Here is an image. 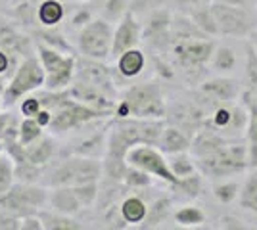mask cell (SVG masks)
<instances>
[{
    "label": "cell",
    "instance_id": "35",
    "mask_svg": "<svg viewBox=\"0 0 257 230\" xmlns=\"http://www.w3.org/2000/svg\"><path fill=\"white\" fill-rule=\"evenodd\" d=\"M41 123L33 117H27V119L22 123V129H20V140H22L23 146H29L33 144L39 136H41Z\"/></svg>",
    "mask_w": 257,
    "mask_h": 230
},
{
    "label": "cell",
    "instance_id": "23",
    "mask_svg": "<svg viewBox=\"0 0 257 230\" xmlns=\"http://www.w3.org/2000/svg\"><path fill=\"white\" fill-rule=\"evenodd\" d=\"M81 81L94 85V87L102 88V90H109L111 85V75L107 71V67L100 66L98 62H85L83 69H81Z\"/></svg>",
    "mask_w": 257,
    "mask_h": 230
},
{
    "label": "cell",
    "instance_id": "7",
    "mask_svg": "<svg viewBox=\"0 0 257 230\" xmlns=\"http://www.w3.org/2000/svg\"><path fill=\"white\" fill-rule=\"evenodd\" d=\"M127 163L146 171L148 175L158 176L163 182H167L169 186H175L179 182V176L175 175L169 167V161L163 157V152H158L154 146L142 144V146H135L131 148L127 153Z\"/></svg>",
    "mask_w": 257,
    "mask_h": 230
},
{
    "label": "cell",
    "instance_id": "5",
    "mask_svg": "<svg viewBox=\"0 0 257 230\" xmlns=\"http://www.w3.org/2000/svg\"><path fill=\"white\" fill-rule=\"evenodd\" d=\"M204 127H209L226 138H242L247 127L246 106L238 102H225L209 111Z\"/></svg>",
    "mask_w": 257,
    "mask_h": 230
},
{
    "label": "cell",
    "instance_id": "33",
    "mask_svg": "<svg viewBox=\"0 0 257 230\" xmlns=\"http://www.w3.org/2000/svg\"><path fill=\"white\" fill-rule=\"evenodd\" d=\"M202 173L198 171V173H194L190 176H184V178H179V182L175 184V190H179L182 192L184 196L188 197H198L202 194V190H204V180H202Z\"/></svg>",
    "mask_w": 257,
    "mask_h": 230
},
{
    "label": "cell",
    "instance_id": "14",
    "mask_svg": "<svg viewBox=\"0 0 257 230\" xmlns=\"http://www.w3.org/2000/svg\"><path fill=\"white\" fill-rule=\"evenodd\" d=\"M100 115H102V111L94 110V108H88L85 104H77L73 100H64L50 119V125L54 131H67L81 123L96 119Z\"/></svg>",
    "mask_w": 257,
    "mask_h": 230
},
{
    "label": "cell",
    "instance_id": "45",
    "mask_svg": "<svg viewBox=\"0 0 257 230\" xmlns=\"http://www.w3.org/2000/svg\"><path fill=\"white\" fill-rule=\"evenodd\" d=\"M39 106H41V100L29 98V100H25V102H23L22 110L27 117H37V115H39Z\"/></svg>",
    "mask_w": 257,
    "mask_h": 230
},
{
    "label": "cell",
    "instance_id": "24",
    "mask_svg": "<svg viewBox=\"0 0 257 230\" xmlns=\"http://www.w3.org/2000/svg\"><path fill=\"white\" fill-rule=\"evenodd\" d=\"M146 58L140 52L139 48H131L127 52L119 56L117 60V69L123 77H137L144 69Z\"/></svg>",
    "mask_w": 257,
    "mask_h": 230
},
{
    "label": "cell",
    "instance_id": "53",
    "mask_svg": "<svg viewBox=\"0 0 257 230\" xmlns=\"http://www.w3.org/2000/svg\"><path fill=\"white\" fill-rule=\"evenodd\" d=\"M255 12H257V0H255Z\"/></svg>",
    "mask_w": 257,
    "mask_h": 230
},
{
    "label": "cell",
    "instance_id": "16",
    "mask_svg": "<svg viewBox=\"0 0 257 230\" xmlns=\"http://www.w3.org/2000/svg\"><path fill=\"white\" fill-rule=\"evenodd\" d=\"M240 102L247 110V127H246V144H247V159L249 167H257V92L244 88Z\"/></svg>",
    "mask_w": 257,
    "mask_h": 230
},
{
    "label": "cell",
    "instance_id": "29",
    "mask_svg": "<svg viewBox=\"0 0 257 230\" xmlns=\"http://www.w3.org/2000/svg\"><path fill=\"white\" fill-rule=\"evenodd\" d=\"M119 209H121V217L125 219V222H144L148 215V205L137 196L127 197Z\"/></svg>",
    "mask_w": 257,
    "mask_h": 230
},
{
    "label": "cell",
    "instance_id": "1",
    "mask_svg": "<svg viewBox=\"0 0 257 230\" xmlns=\"http://www.w3.org/2000/svg\"><path fill=\"white\" fill-rule=\"evenodd\" d=\"M198 171L211 180L238 176L249 169L246 138H232L204 157H194Z\"/></svg>",
    "mask_w": 257,
    "mask_h": 230
},
{
    "label": "cell",
    "instance_id": "48",
    "mask_svg": "<svg viewBox=\"0 0 257 230\" xmlns=\"http://www.w3.org/2000/svg\"><path fill=\"white\" fill-rule=\"evenodd\" d=\"M22 228H43V220L31 219V215H29V217H23Z\"/></svg>",
    "mask_w": 257,
    "mask_h": 230
},
{
    "label": "cell",
    "instance_id": "41",
    "mask_svg": "<svg viewBox=\"0 0 257 230\" xmlns=\"http://www.w3.org/2000/svg\"><path fill=\"white\" fill-rule=\"evenodd\" d=\"M161 4H163V0H131V6H128V10L133 12V14H139V12H146V10H158L161 8Z\"/></svg>",
    "mask_w": 257,
    "mask_h": 230
},
{
    "label": "cell",
    "instance_id": "49",
    "mask_svg": "<svg viewBox=\"0 0 257 230\" xmlns=\"http://www.w3.org/2000/svg\"><path fill=\"white\" fill-rule=\"evenodd\" d=\"M213 2L230 4V6H242V8H249V4H251V0H213Z\"/></svg>",
    "mask_w": 257,
    "mask_h": 230
},
{
    "label": "cell",
    "instance_id": "43",
    "mask_svg": "<svg viewBox=\"0 0 257 230\" xmlns=\"http://www.w3.org/2000/svg\"><path fill=\"white\" fill-rule=\"evenodd\" d=\"M39 35L43 37V41H46V43H50V44H56L58 48H64V50H67V52L71 50V48H69V44L62 39V35L52 33V31H43V33H39Z\"/></svg>",
    "mask_w": 257,
    "mask_h": 230
},
{
    "label": "cell",
    "instance_id": "12",
    "mask_svg": "<svg viewBox=\"0 0 257 230\" xmlns=\"http://www.w3.org/2000/svg\"><path fill=\"white\" fill-rule=\"evenodd\" d=\"M39 52H41V60L46 69V87L58 90L69 85L71 77H73V69H75V60L71 56H60L54 48H48L44 44H39Z\"/></svg>",
    "mask_w": 257,
    "mask_h": 230
},
{
    "label": "cell",
    "instance_id": "42",
    "mask_svg": "<svg viewBox=\"0 0 257 230\" xmlns=\"http://www.w3.org/2000/svg\"><path fill=\"white\" fill-rule=\"evenodd\" d=\"M219 228L244 230V228H247V224H246V220H242L240 217H236V215H221V217H219Z\"/></svg>",
    "mask_w": 257,
    "mask_h": 230
},
{
    "label": "cell",
    "instance_id": "38",
    "mask_svg": "<svg viewBox=\"0 0 257 230\" xmlns=\"http://www.w3.org/2000/svg\"><path fill=\"white\" fill-rule=\"evenodd\" d=\"M44 224L43 228H52V230H77L83 228L81 224H77L75 220L67 219V217H50V215H44L43 217Z\"/></svg>",
    "mask_w": 257,
    "mask_h": 230
},
{
    "label": "cell",
    "instance_id": "8",
    "mask_svg": "<svg viewBox=\"0 0 257 230\" xmlns=\"http://www.w3.org/2000/svg\"><path fill=\"white\" fill-rule=\"evenodd\" d=\"M81 52L88 56L90 60H106L111 54L113 46V33L106 20H94L88 22L79 37Z\"/></svg>",
    "mask_w": 257,
    "mask_h": 230
},
{
    "label": "cell",
    "instance_id": "15",
    "mask_svg": "<svg viewBox=\"0 0 257 230\" xmlns=\"http://www.w3.org/2000/svg\"><path fill=\"white\" fill-rule=\"evenodd\" d=\"M142 39V29L140 23L137 22L135 14L128 10L117 25V31L113 35V46H111V56L119 58L123 52H127L131 48H137Z\"/></svg>",
    "mask_w": 257,
    "mask_h": 230
},
{
    "label": "cell",
    "instance_id": "17",
    "mask_svg": "<svg viewBox=\"0 0 257 230\" xmlns=\"http://www.w3.org/2000/svg\"><path fill=\"white\" fill-rule=\"evenodd\" d=\"M71 94L77 100H81V104H85L88 108H94L102 113L113 108V100H109L106 90L94 87V85H88V83H83V81L71 88Z\"/></svg>",
    "mask_w": 257,
    "mask_h": 230
},
{
    "label": "cell",
    "instance_id": "40",
    "mask_svg": "<svg viewBox=\"0 0 257 230\" xmlns=\"http://www.w3.org/2000/svg\"><path fill=\"white\" fill-rule=\"evenodd\" d=\"M18 173L16 175H20L23 182H35L37 178H39V171H37V165L31 163V161H22V163H18V169H16Z\"/></svg>",
    "mask_w": 257,
    "mask_h": 230
},
{
    "label": "cell",
    "instance_id": "50",
    "mask_svg": "<svg viewBox=\"0 0 257 230\" xmlns=\"http://www.w3.org/2000/svg\"><path fill=\"white\" fill-rule=\"evenodd\" d=\"M88 20H90V14L88 12H79L77 18L73 20V25H86Z\"/></svg>",
    "mask_w": 257,
    "mask_h": 230
},
{
    "label": "cell",
    "instance_id": "28",
    "mask_svg": "<svg viewBox=\"0 0 257 230\" xmlns=\"http://www.w3.org/2000/svg\"><path fill=\"white\" fill-rule=\"evenodd\" d=\"M244 88L257 92V52L249 41H244Z\"/></svg>",
    "mask_w": 257,
    "mask_h": 230
},
{
    "label": "cell",
    "instance_id": "3",
    "mask_svg": "<svg viewBox=\"0 0 257 230\" xmlns=\"http://www.w3.org/2000/svg\"><path fill=\"white\" fill-rule=\"evenodd\" d=\"M215 50V43L209 37H194L182 39L171 44V54L175 64L181 67L182 73L190 81H198L205 75L211 56Z\"/></svg>",
    "mask_w": 257,
    "mask_h": 230
},
{
    "label": "cell",
    "instance_id": "20",
    "mask_svg": "<svg viewBox=\"0 0 257 230\" xmlns=\"http://www.w3.org/2000/svg\"><path fill=\"white\" fill-rule=\"evenodd\" d=\"M238 205L242 211L257 219V167H249L242 178V186L238 194Z\"/></svg>",
    "mask_w": 257,
    "mask_h": 230
},
{
    "label": "cell",
    "instance_id": "52",
    "mask_svg": "<svg viewBox=\"0 0 257 230\" xmlns=\"http://www.w3.org/2000/svg\"><path fill=\"white\" fill-rule=\"evenodd\" d=\"M247 41L251 43V46L255 48V52H257V29H255V31H253L251 35H249V39H247Z\"/></svg>",
    "mask_w": 257,
    "mask_h": 230
},
{
    "label": "cell",
    "instance_id": "27",
    "mask_svg": "<svg viewBox=\"0 0 257 230\" xmlns=\"http://www.w3.org/2000/svg\"><path fill=\"white\" fill-rule=\"evenodd\" d=\"M52 205L58 209L60 213H75V211H79V209L83 207V203H81V199L77 197L73 186L56 190L52 194Z\"/></svg>",
    "mask_w": 257,
    "mask_h": 230
},
{
    "label": "cell",
    "instance_id": "11",
    "mask_svg": "<svg viewBox=\"0 0 257 230\" xmlns=\"http://www.w3.org/2000/svg\"><path fill=\"white\" fill-rule=\"evenodd\" d=\"M44 81H46V75H44L43 66L39 64L37 58H31V56H29L22 66H20L18 73L14 75L10 87L4 90V102H6V104H14L20 96L27 94L29 90L39 88L41 85H44Z\"/></svg>",
    "mask_w": 257,
    "mask_h": 230
},
{
    "label": "cell",
    "instance_id": "21",
    "mask_svg": "<svg viewBox=\"0 0 257 230\" xmlns=\"http://www.w3.org/2000/svg\"><path fill=\"white\" fill-rule=\"evenodd\" d=\"M190 146H192V138L190 134H186L184 131H181L179 127L169 125L163 129L160 140V150L163 153H182V152H190Z\"/></svg>",
    "mask_w": 257,
    "mask_h": 230
},
{
    "label": "cell",
    "instance_id": "32",
    "mask_svg": "<svg viewBox=\"0 0 257 230\" xmlns=\"http://www.w3.org/2000/svg\"><path fill=\"white\" fill-rule=\"evenodd\" d=\"M52 153H54V142L50 138H43L39 144H35V146L29 144V148H25L27 161H31V163H35V165L46 163V161L52 157Z\"/></svg>",
    "mask_w": 257,
    "mask_h": 230
},
{
    "label": "cell",
    "instance_id": "31",
    "mask_svg": "<svg viewBox=\"0 0 257 230\" xmlns=\"http://www.w3.org/2000/svg\"><path fill=\"white\" fill-rule=\"evenodd\" d=\"M169 211H171V199H169V197H160V199H156L154 205L148 207V215H146L142 226H144V228L158 226L160 222H163V220L167 219Z\"/></svg>",
    "mask_w": 257,
    "mask_h": 230
},
{
    "label": "cell",
    "instance_id": "51",
    "mask_svg": "<svg viewBox=\"0 0 257 230\" xmlns=\"http://www.w3.org/2000/svg\"><path fill=\"white\" fill-rule=\"evenodd\" d=\"M8 69V56L0 50V73H4Z\"/></svg>",
    "mask_w": 257,
    "mask_h": 230
},
{
    "label": "cell",
    "instance_id": "19",
    "mask_svg": "<svg viewBox=\"0 0 257 230\" xmlns=\"http://www.w3.org/2000/svg\"><path fill=\"white\" fill-rule=\"evenodd\" d=\"M0 48L8 54H23L29 58V39L18 33V29L6 20H0Z\"/></svg>",
    "mask_w": 257,
    "mask_h": 230
},
{
    "label": "cell",
    "instance_id": "2",
    "mask_svg": "<svg viewBox=\"0 0 257 230\" xmlns=\"http://www.w3.org/2000/svg\"><path fill=\"white\" fill-rule=\"evenodd\" d=\"M117 115L139 119H163L167 115V106L160 85L140 83L131 87L125 100L119 104Z\"/></svg>",
    "mask_w": 257,
    "mask_h": 230
},
{
    "label": "cell",
    "instance_id": "37",
    "mask_svg": "<svg viewBox=\"0 0 257 230\" xmlns=\"http://www.w3.org/2000/svg\"><path fill=\"white\" fill-rule=\"evenodd\" d=\"M14 178V165L10 157H0V197L12 188Z\"/></svg>",
    "mask_w": 257,
    "mask_h": 230
},
{
    "label": "cell",
    "instance_id": "30",
    "mask_svg": "<svg viewBox=\"0 0 257 230\" xmlns=\"http://www.w3.org/2000/svg\"><path fill=\"white\" fill-rule=\"evenodd\" d=\"M167 161H169L171 171L179 176V178H184V176H190V175H194V173H198V165H196L194 155L190 157L186 152L173 153L171 159H167Z\"/></svg>",
    "mask_w": 257,
    "mask_h": 230
},
{
    "label": "cell",
    "instance_id": "47",
    "mask_svg": "<svg viewBox=\"0 0 257 230\" xmlns=\"http://www.w3.org/2000/svg\"><path fill=\"white\" fill-rule=\"evenodd\" d=\"M0 228H22V222L12 217H4L0 215Z\"/></svg>",
    "mask_w": 257,
    "mask_h": 230
},
{
    "label": "cell",
    "instance_id": "39",
    "mask_svg": "<svg viewBox=\"0 0 257 230\" xmlns=\"http://www.w3.org/2000/svg\"><path fill=\"white\" fill-rule=\"evenodd\" d=\"M128 6H131V0H107L104 12H106L107 18L117 20V18H123L127 14Z\"/></svg>",
    "mask_w": 257,
    "mask_h": 230
},
{
    "label": "cell",
    "instance_id": "6",
    "mask_svg": "<svg viewBox=\"0 0 257 230\" xmlns=\"http://www.w3.org/2000/svg\"><path fill=\"white\" fill-rule=\"evenodd\" d=\"M242 90H244V85L240 81L226 75H219L202 81L196 90V98L202 102V106L207 110V115H209V111L219 104L238 102L242 96Z\"/></svg>",
    "mask_w": 257,
    "mask_h": 230
},
{
    "label": "cell",
    "instance_id": "26",
    "mask_svg": "<svg viewBox=\"0 0 257 230\" xmlns=\"http://www.w3.org/2000/svg\"><path fill=\"white\" fill-rule=\"evenodd\" d=\"M175 220L184 228H198L207 222V213L198 205H184L175 211Z\"/></svg>",
    "mask_w": 257,
    "mask_h": 230
},
{
    "label": "cell",
    "instance_id": "9",
    "mask_svg": "<svg viewBox=\"0 0 257 230\" xmlns=\"http://www.w3.org/2000/svg\"><path fill=\"white\" fill-rule=\"evenodd\" d=\"M100 173H102V167L96 159L75 157V159L64 161L54 171L52 182L62 186H81V184L96 182Z\"/></svg>",
    "mask_w": 257,
    "mask_h": 230
},
{
    "label": "cell",
    "instance_id": "36",
    "mask_svg": "<svg viewBox=\"0 0 257 230\" xmlns=\"http://www.w3.org/2000/svg\"><path fill=\"white\" fill-rule=\"evenodd\" d=\"M152 175H148L146 171H142V169H137V167H133V165H128L127 169V175H125V182H127L128 186L133 188H144V186H150L152 184Z\"/></svg>",
    "mask_w": 257,
    "mask_h": 230
},
{
    "label": "cell",
    "instance_id": "22",
    "mask_svg": "<svg viewBox=\"0 0 257 230\" xmlns=\"http://www.w3.org/2000/svg\"><path fill=\"white\" fill-rule=\"evenodd\" d=\"M240 186H242V180H238L236 176L219 178V180H215L213 186H211V194H213L217 203H221V205H230L232 201H238Z\"/></svg>",
    "mask_w": 257,
    "mask_h": 230
},
{
    "label": "cell",
    "instance_id": "4",
    "mask_svg": "<svg viewBox=\"0 0 257 230\" xmlns=\"http://www.w3.org/2000/svg\"><path fill=\"white\" fill-rule=\"evenodd\" d=\"M211 10L219 27V37L246 41L257 29V16L251 12V8L211 2Z\"/></svg>",
    "mask_w": 257,
    "mask_h": 230
},
{
    "label": "cell",
    "instance_id": "25",
    "mask_svg": "<svg viewBox=\"0 0 257 230\" xmlns=\"http://www.w3.org/2000/svg\"><path fill=\"white\" fill-rule=\"evenodd\" d=\"M186 16L192 20L194 25L204 35H207V37H219V27H217V22H215L211 4L202 6V8H196V10H192L190 14H186Z\"/></svg>",
    "mask_w": 257,
    "mask_h": 230
},
{
    "label": "cell",
    "instance_id": "44",
    "mask_svg": "<svg viewBox=\"0 0 257 230\" xmlns=\"http://www.w3.org/2000/svg\"><path fill=\"white\" fill-rule=\"evenodd\" d=\"M211 2H213V0H177L179 8H181L184 14H190V12L196 10V8L207 6V4H211Z\"/></svg>",
    "mask_w": 257,
    "mask_h": 230
},
{
    "label": "cell",
    "instance_id": "10",
    "mask_svg": "<svg viewBox=\"0 0 257 230\" xmlns=\"http://www.w3.org/2000/svg\"><path fill=\"white\" fill-rule=\"evenodd\" d=\"M46 201V192L43 188H35L29 182L12 186L0 197V207L20 217H29Z\"/></svg>",
    "mask_w": 257,
    "mask_h": 230
},
{
    "label": "cell",
    "instance_id": "46",
    "mask_svg": "<svg viewBox=\"0 0 257 230\" xmlns=\"http://www.w3.org/2000/svg\"><path fill=\"white\" fill-rule=\"evenodd\" d=\"M12 123L10 115L8 113H2L0 115V150H2V144H4V134H6V129H8V125Z\"/></svg>",
    "mask_w": 257,
    "mask_h": 230
},
{
    "label": "cell",
    "instance_id": "13",
    "mask_svg": "<svg viewBox=\"0 0 257 230\" xmlns=\"http://www.w3.org/2000/svg\"><path fill=\"white\" fill-rule=\"evenodd\" d=\"M142 39L156 50H165L173 44V16L167 8H158L150 14L142 29Z\"/></svg>",
    "mask_w": 257,
    "mask_h": 230
},
{
    "label": "cell",
    "instance_id": "18",
    "mask_svg": "<svg viewBox=\"0 0 257 230\" xmlns=\"http://www.w3.org/2000/svg\"><path fill=\"white\" fill-rule=\"evenodd\" d=\"M238 66H240V56H238L234 46L226 43L215 44L213 56L209 62L211 71L219 73V75H228V73H234Z\"/></svg>",
    "mask_w": 257,
    "mask_h": 230
},
{
    "label": "cell",
    "instance_id": "34",
    "mask_svg": "<svg viewBox=\"0 0 257 230\" xmlns=\"http://www.w3.org/2000/svg\"><path fill=\"white\" fill-rule=\"evenodd\" d=\"M62 16H64V8L56 0H46V2L41 4V8H39V20H41L43 25H48V27L56 25V23L62 20Z\"/></svg>",
    "mask_w": 257,
    "mask_h": 230
}]
</instances>
